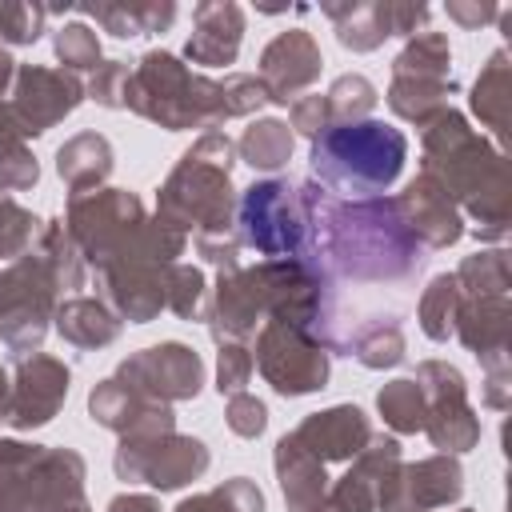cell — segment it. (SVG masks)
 Instances as JSON below:
<instances>
[{"mask_svg": "<svg viewBox=\"0 0 512 512\" xmlns=\"http://www.w3.org/2000/svg\"><path fill=\"white\" fill-rule=\"evenodd\" d=\"M312 236V264L332 268L352 284H396L416 276L424 264V244L404 224L396 196H356L336 200L316 180L296 184Z\"/></svg>", "mask_w": 512, "mask_h": 512, "instance_id": "cell-1", "label": "cell"}, {"mask_svg": "<svg viewBox=\"0 0 512 512\" xmlns=\"http://www.w3.org/2000/svg\"><path fill=\"white\" fill-rule=\"evenodd\" d=\"M420 172L432 176L456 208L476 220L480 240H504L512 220V176L500 148L476 136L464 112L444 108L420 128Z\"/></svg>", "mask_w": 512, "mask_h": 512, "instance_id": "cell-2", "label": "cell"}, {"mask_svg": "<svg viewBox=\"0 0 512 512\" xmlns=\"http://www.w3.org/2000/svg\"><path fill=\"white\" fill-rule=\"evenodd\" d=\"M64 228L80 248L84 264L108 272L116 264H176L188 244V232L168 224L164 216H148L144 204L124 188H92L72 192Z\"/></svg>", "mask_w": 512, "mask_h": 512, "instance_id": "cell-3", "label": "cell"}, {"mask_svg": "<svg viewBox=\"0 0 512 512\" xmlns=\"http://www.w3.org/2000/svg\"><path fill=\"white\" fill-rule=\"evenodd\" d=\"M236 164V144L208 128L192 148L176 160L168 180L156 192V216L176 224L180 232L196 236H228L232 216H236V192H232V172Z\"/></svg>", "mask_w": 512, "mask_h": 512, "instance_id": "cell-4", "label": "cell"}, {"mask_svg": "<svg viewBox=\"0 0 512 512\" xmlns=\"http://www.w3.org/2000/svg\"><path fill=\"white\" fill-rule=\"evenodd\" d=\"M124 108L168 132L216 128L220 120H228L220 80L192 72L188 64H180V56L164 48H152L136 60L124 84Z\"/></svg>", "mask_w": 512, "mask_h": 512, "instance_id": "cell-5", "label": "cell"}, {"mask_svg": "<svg viewBox=\"0 0 512 512\" xmlns=\"http://www.w3.org/2000/svg\"><path fill=\"white\" fill-rule=\"evenodd\" d=\"M408 160V140L400 128L380 120L332 124L312 140V168L324 184L344 192L380 196L396 184Z\"/></svg>", "mask_w": 512, "mask_h": 512, "instance_id": "cell-6", "label": "cell"}, {"mask_svg": "<svg viewBox=\"0 0 512 512\" xmlns=\"http://www.w3.org/2000/svg\"><path fill=\"white\" fill-rule=\"evenodd\" d=\"M0 512H92L84 496V456L0 440Z\"/></svg>", "mask_w": 512, "mask_h": 512, "instance_id": "cell-7", "label": "cell"}, {"mask_svg": "<svg viewBox=\"0 0 512 512\" xmlns=\"http://www.w3.org/2000/svg\"><path fill=\"white\" fill-rule=\"evenodd\" d=\"M236 244L256 248L264 260H308L312 264V236L308 216L300 204V188L288 180H256L236 200Z\"/></svg>", "mask_w": 512, "mask_h": 512, "instance_id": "cell-8", "label": "cell"}, {"mask_svg": "<svg viewBox=\"0 0 512 512\" xmlns=\"http://www.w3.org/2000/svg\"><path fill=\"white\" fill-rule=\"evenodd\" d=\"M60 304V284L40 252H24L0 268V340L8 352H40L48 320Z\"/></svg>", "mask_w": 512, "mask_h": 512, "instance_id": "cell-9", "label": "cell"}, {"mask_svg": "<svg viewBox=\"0 0 512 512\" xmlns=\"http://www.w3.org/2000/svg\"><path fill=\"white\" fill-rule=\"evenodd\" d=\"M212 464V452L204 440L168 432V436H120L112 468L128 484H152L156 492H176L192 480H200Z\"/></svg>", "mask_w": 512, "mask_h": 512, "instance_id": "cell-10", "label": "cell"}, {"mask_svg": "<svg viewBox=\"0 0 512 512\" xmlns=\"http://www.w3.org/2000/svg\"><path fill=\"white\" fill-rule=\"evenodd\" d=\"M412 380L424 392V428L420 432H428L432 448H440L444 456L472 452L480 444V416L468 404L464 372L448 360H420Z\"/></svg>", "mask_w": 512, "mask_h": 512, "instance_id": "cell-11", "label": "cell"}, {"mask_svg": "<svg viewBox=\"0 0 512 512\" xmlns=\"http://www.w3.org/2000/svg\"><path fill=\"white\" fill-rule=\"evenodd\" d=\"M252 364L280 396H308L328 384V348L312 332L280 320H268L260 328Z\"/></svg>", "mask_w": 512, "mask_h": 512, "instance_id": "cell-12", "label": "cell"}, {"mask_svg": "<svg viewBox=\"0 0 512 512\" xmlns=\"http://www.w3.org/2000/svg\"><path fill=\"white\" fill-rule=\"evenodd\" d=\"M116 380L128 384L132 392H140L144 400L176 404V400H192L200 392V384H204V360L188 344L164 340V344L140 348L128 360H120Z\"/></svg>", "mask_w": 512, "mask_h": 512, "instance_id": "cell-13", "label": "cell"}, {"mask_svg": "<svg viewBox=\"0 0 512 512\" xmlns=\"http://www.w3.org/2000/svg\"><path fill=\"white\" fill-rule=\"evenodd\" d=\"M12 112L24 128V136H44L52 124H60L64 116H72L84 100V84L76 80V72L64 68H44V64H16V80H12Z\"/></svg>", "mask_w": 512, "mask_h": 512, "instance_id": "cell-14", "label": "cell"}, {"mask_svg": "<svg viewBox=\"0 0 512 512\" xmlns=\"http://www.w3.org/2000/svg\"><path fill=\"white\" fill-rule=\"evenodd\" d=\"M68 364L56 360V356H44V352H32L16 364V376H12V396H8V424L16 432H32V428H44L64 396H68Z\"/></svg>", "mask_w": 512, "mask_h": 512, "instance_id": "cell-15", "label": "cell"}, {"mask_svg": "<svg viewBox=\"0 0 512 512\" xmlns=\"http://www.w3.org/2000/svg\"><path fill=\"white\" fill-rule=\"evenodd\" d=\"M464 492V468L456 456H428L416 464H400L380 512H428V508H448Z\"/></svg>", "mask_w": 512, "mask_h": 512, "instance_id": "cell-16", "label": "cell"}, {"mask_svg": "<svg viewBox=\"0 0 512 512\" xmlns=\"http://www.w3.org/2000/svg\"><path fill=\"white\" fill-rule=\"evenodd\" d=\"M320 68H324V56H320V44L312 40V32L288 28V32H280L264 44L256 80L264 84L268 104H292L296 92L316 84Z\"/></svg>", "mask_w": 512, "mask_h": 512, "instance_id": "cell-17", "label": "cell"}, {"mask_svg": "<svg viewBox=\"0 0 512 512\" xmlns=\"http://www.w3.org/2000/svg\"><path fill=\"white\" fill-rule=\"evenodd\" d=\"M88 416L100 428L116 432V436H168V432H176L172 404L144 400L140 392H132L128 384H120L116 376L100 380L88 392Z\"/></svg>", "mask_w": 512, "mask_h": 512, "instance_id": "cell-18", "label": "cell"}, {"mask_svg": "<svg viewBox=\"0 0 512 512\" xmlns=\"http://www.w3.org/2000/svg\"><path fill=\"white\" fill-rule=\"evenodd\" d=\"M400 444L392 436H372L356 456L352 468L328 488V500L340 512H380V500L400 468Z\"/></svg>", "mask_w": 512, "mask_h": 512, "instance_id": "cell-19", "label": "cell"}, {"mask_svg": "<svg viewBox=\"0 0 512 512\" xmlns=\"http://www.w3.org/2000/svg\"><path fill=\"white\" fill-rule=\"evenodd\" d=\"M208 328L212 336L224 340H248L256 336V324L264 328V296H260V280L256 268H236V272H220L212 300H208Z\"/></svg>", "mask_w": 512, "mask_h": 512, "instance_id": "cell-20", "label": "cell"}, {"mask_svg": "<svg viewBox=\"0 0 512 512\" xmlns=\"http://www.w3.org/2000/svg\"><path fill=\"white\" fill-rule=\"evenodd\" d=\"M292 440L304 452H312L320 464H336V460H352L372 440V424L356 404H332L324 412L304 416L292 428Z\"/></svg>", "mask_w": 512, "mask_h": 512, "instance_id": "cell-21", "label": "cell"}, {"mask_svg": "<svg viewBox=\"0 0 512 512\" xmlns=\"http://www.w3.org/2000/svg\"><path fill=\"white\" fill-rule=\"evenodd\" d=\"M400 212H404V224L412 228V236L424 244V248H448L464 236V216L460 208L452 204V196L432 180V176H416L408 180V188L396 196Z\"/></svg>", "mask_w": 512, "mask_h": 512, "instance_id": "cell-22", "label": "cell"}, {"mask_svg": "<svg viewBox=\"0 0 512 512\" xmlns=\"http://www.w3.org/2000/svg\"><path fill=\"white\" fill-rule=\"evenodd\" d=\"M452 332L480 360V368L508 364V336H512V304H508V296H460Z\"/></svg>", "mask_w": 512, "mask_h": 512, "instance_id": "cell-23", "label": "cell"}, {"mask_svg": "<svg viewBox=\"0 0 512 512\" xmlns=\"http://www.w3.org/2000/svg\"><path fill=\"white\" fill-rule=\"evenodd\" d=\"M244 40V12L232 0H204L192 12V36L184 44V56L204 68H224L236 60Z\"/></svg>", "mask_w": 512, "mask_h": 512, "instance_id": "cell-24", "label": "cell"}, {"mask_svg": "<svg viewBox=\"0 0 512 512\" xmlns=\"http://www.w3.org/2000/svg\"><path fill=\"white\" fill-rule=\"evenodd\" d=\"M104 296L120 320L148 324L164 308V268L160 264H116L100 272Z\"/></svg>", "mask_w": 512, "mask_h": 512, "instance_id": "cell-25", "label": "cell"}, {"mask_svg": "<svg viewBox=\"0 0 512 512\" xmlns=\"http://www.w3.org/2000/svg\"><path fill=\"white\" fill-rule=\"evenodd\" d=\"M272 464H276V480H280L284 504H288L292 512H304V508H312L316 500L328 496V472H324V464H320L312 452H304V448L292 440V432L276 440Z\"/></svg>", "mask_w": 512, "mask_h": 512, "instance_id": "cell-26", "label": "cell"}, {"mask_svg": "<svg viewBox=\"0 0 512 512\" xmlns=\"http://www.w3.org/2000/svg\"><path fill=\"white\" fill-rule=\"evenodd\" d=\"M56 332L76 348H104L120 336V316L96 296H68L52 312Z\"/></svg>", "mask_w": 512, "mask_h": 512, "instance_id": "cell-27", "label": "cell"}, {"mask_svg": "<svg viewBox=\"0 0 512 512\" xmlns=\"http://www.w3.org/2000/svg\"><path fill=\"white\" fill-rule=\"evenodd\" d=\"M112 160H116V152H112L108 136H100V132H76L72 140L60 144L56 172H60V180L72 192H92V188H100L108 180Z\"/></svg>", "mask_w": 512, "mask_h": 512, "instance_id": "cell-28", "label": "cell"}, {"mask_svg": "<svg viewBox=\"0 0 512 512\" xmlns=\"http://www.w3.org/2000/svg\"><path fill=\"white\" fill-rule=\"evenodd\" d=\"M76 12L92 16L104 32L128 40V36H148V32H164L172 20H176V4L172 0H120V4H80Z\"/></svg>", "mask_w": 512, "mask_h": 512, "instance_id": "cell-29", "label": "cell"}, {"mask_svg": "<svg viewBox=\"0 0 512 512\" xmlns=\"http://www.w3.org/2000/svg\"><path fill=\"white\" fill-rule=\"evenodd\" d=\"M468 100H472V112L480 116V124L492 128L504 140V132H508V104H512V64H508L504 48H496L488 56V64L480 68Z\"/></svg>", "mask_w": 512, "mask_h": 512, "instance_id": "cell-30", "label": "cell"}, {"mask_svg": "<svg viewBox=\"0 0 512 512\" xmlns=\"http://www.w3.org/2000/svg\"><path fill=\"white\" fill-rule=\"evenodd\" d=\"M324 16L336 20V40L352 52H376L392 36L384 0H376V4H356V0L352 4H324Z\"/></svg>", "mask_w": 512, "mask_h": 512, "instance_id": "cell-31", "label": "cell"}, {"mask_svg": "<svg viewBox=\"0 0 512 512\" xmlns=\"http://www.w3.org/2000/svg\"><path fill=\"white\" fill-rule=\"evenodd\" d=\"M456 92V80H416V76H392V84H388V108L400 116V120H408V124H416V128H424L436 112H444L448 108V96Z\"/></svg>", "mask_w": 512, "mask_h": 512, "instance_id": "cell-32", "label": "cell"}, {"mask_svg": "<svg viewBox=\"0 0 512 512\" xmlns=\"http://www.w3.org/2000/svg\"><path fill=\"white\" fill-rule=\"evenodd\" d=\"M24 128L8 100H0V192H24L40 180V164L24 144Z\"/></svg>", "mask_w": 512, "mask_h": 512, "instance_id": "cell-33", "label": "cell"}, {"mask_svg": "<svg viewBox=\"0 0 512 512\" xmlns=\"http://www.w3.org/2000/svg\"><path fill=\"white\" fill-rule=\"evenodd\" d=\"M292 144H296L292 128L284 120H272L268 116V120H256V124L244 128V136L236 140V152H240V160L248 168L276 172V168H284L292 160Z\"/></svg>", "mask_w": 512, "mask_h": 512, "instance_id": "cell-34", "label": "cell"}, {"mask_svg": "<svg viewBox=\"0 0 512 512\" xmlns=\"http://www.w3.org/2000/svg\"><path fill=\"white\" fill-rule=\"evenodd\" d=\"M452 48L444 32H416L392 60V76H416V80H452L448 76Z\"/></svg>", "mask_w": 512, "mask_h": 512, "instance_id": "cell-35", "label": "cell"}, {"mask_svg": "<svg viewBox=\"0 0 512 512\" xmlns=\"http://www.w3.org/2000/svg\"><path fill=\"white\" fill-rule=\"evenodd\" d=\"M456 308H460V284L452 272H440L428 280V288L420 292V304H416V320L424 328L428 340H448L452 336V320H456Z\"/></svg>", "mask_w": 512, "mask_h": 512, "instance_id": "cell-36", "label": "cell"}, {"mask_svg": "<svg viewBox=\"0 0 512 512\" xmlns=\"http://www.w3.org/2000/svg\"><path fill=\"white\" fill-rule=\"evenodd\" d=\"M460 284V296H508V252L504 248H484L460 260L452 272Z\"/></svg>", "mask_w": 512, "mask_h": 512, "instance_id": "cell-37", "label": "cell"}, {"mask_svg": "<svg viewBox=\"0 0 512 512\" xmlns=\"http://www.w3.org/2000/svg\"><path fill=\"white\" fill-rule=\"evenodd\" d=\"M376 412L384 416V424L400 436L408 432H420L424 428V392L412 376H400V380H388L380 392H376Z\"/></svg>", "mask_w": 512, "mask_h": 512, "instance_id": "cell-38", "label": "cell"}, {"mask_svg": "<svg viewBox=\"0 0 512 512\" xmlns=\"http://www.w3.org/2000/svg\"><path fill=\"white\" fill-rule=\"evenodd\" d=\"M36 252H40L44 264L52 268L60 292L84 288V276H88V272H84V256H80V248L72 244L64 220H48V224H44V232H40V248H36Z\"/></svg>", "mask_w": 512, "mask_h": 512, "instance_id": "cell-39", "label": "cell"}, {"mask_svg": "<svg viewBox=\"0 0 512 512\" xmlns=\"http://www.w3.org/2000/svg\"><path fill=\"white\" fill-rule=\"evenodd\" d=\"M176 512H264V492L248 476H232L208 492L180 500Z\"/></svg>", "mask_w": 512, "mask_h": 512, "instance_id": "cell-40", "label": "cell"}, {"mask_svg": "<svg viewBox=\"0 0 512 512\" xmlns=\"http://www.w3.org/2000/svg\"><path fill=\"white\" fill-rule=\"evenodd\" d=\"M328 100V112H332V124H356V120H368V112L376 108L380 92L368 76L360 72H344L332 80V88L324 92Z\"/></svg>", "mask_w": 512, "mask_h": 512, "instance_id": "cell-41", "label": "cell"}, {"mask_svg": "<svg viewBox=\"0 0 512 512\" xmlns=\"http://www.w3.org/2000/svg\"><path fill=\"white\" fill-rule=\"evenodd\" d=\"M352 356L364 364V368H396L400 360H404V332H400V324H368V328H360L356 336H352Z\"/></svg>", "mask_w": 512, "mask_h": 512, "instance_id": "cell-42", "label": "cell"}, {"mask_svg": "<svg viewBox=\"0 0 512 512\" xmlns=\"http://www.w3.org/2000/svg\"><path fill=\"white\" fill-rule=\"evenodd\" d=\"M52 48L64 64V72H96L100 68V40L88 24L72 20V24H60L56 36H52Z\"/></svg>", "mask_w": 512, "mask_h": 512, "instance_id": "cell-43", "label": "cell"}, {"mask_svg": "<svg viewBox=\"0 0 512 512\" xmlns=\"http://www.w3.org/2000/svg\"><path fill=\"white\" fill-rule=\"evenodd\" d=\"M204 272L192 264H168L164 268V308H172L180 320H196L200 304H204Z\"/></svg>", "mask_w": 512, "mask_h": 512, "instance_id": "cell-44", "label": "cell"}, {"mask_svg": "<svg viewBox=\"0 0 512 512\" xmlns=\"http://www.w3.org/2000/svg\"><path fill=\"white\" fill-rule=\"evenodd\" d=\"M32 236H36V216L24 204H16L12 196L0 192V260L24 256Z\"/></svg>", "mask_w": 512, "mask_h": 512, "instance_id": "cell-45", "label": "cell"}, {"mask_svg": "<svg viewBox=\"0 0 512 512\" xmlns=\"http://www.w3.org/2000/svg\"><path fill=\"white\" fill-rule=\"evenodd\" d=\"M248 376H252V348L240 344V340H224L220 352H216V388H220V396L224 392L228 396L244 392Z\"/></svg>", "mask_w": 512, "mask_h": 512, "instance_id": "cell-46", "label": "cell"}, {"mask_svg": "<svg viewBox=\"0 0 512 512\" xmlns=\"http://www.w3.org/2000/svg\"><path fill=\"white\" fill-rule=\"evenodd\" d=\"M224 420H228V428H232L236 436L256 440V436L268 428V408H264V400H256L252 392H232L228 404H224Z\"/></svg>", "mask_w": 512, "mask_h": 512, "instance_id": "cell-47", "label": "cell"}, {"mask_svg": "<svg viewBox=\"0 0 512 512\" xmlns=\"http://www.w3.org/2000/svg\"><path fill=\"white\" fill-rule=\"evenodd\" d=\"M128 64L124 60H100V68L92 72L84 96H92L100 108H124V84H128Z\"/></svg>", "mask_w": 512, "mask_h": 512, "instance_id": "cell-48", "label": "cell"}, {"mask_svg": "<svg viewBox=\"0 0 512 512\" xmlns=\"http://www.w3.org/2000/svg\"><path fill=\"white\" fill-rule=\"evenodd\" d=\"M220 88H224V108H228V116H248V112H256L260 104H268V92H264V84H260L256 76L232 72V76L220 80Z\"/></svg>", "mask_w": 512, "mask_h": 512, "instance_id": "cell-49", "label": "cell"}, {"mask_svg": "<svg viewBox=\"0 0 512 512\" xmlns=\"http://www.w3.org/2000/svg\"><path fill=\"white\" fill-rule=\"evenodd\" d=\"M288 116H292V124H288L292 136L300 132V136L316 140L320 132L332 128V112H328V100H324V96H296L292 108H288Z\"/></svg>", "mask_w": 512, "mask_h": 512, "instance_id": "cell-50", "label": "cell"}, {"mask_svg": "<svg viewBox=\"0 0 512 512\" xmlns=\"http://www.w3.org/2000/svg\"><path fill=\"white\" fill-rule=\"evenodd\" d=\"M444 12H448V20L452 24H460V28H484V24H492L496 16H500V8L492 4V0H448L444 4Z\"/></svg>", "mask_w": 512, "mask_h": 512, "instance_id": "cell-51", "label": "cell"}, {"mask_svg": "<svg viewBox=\"0 0 512 512\" xmlns=\"http://www.w3.org/2000/svg\"><path fill=\"white\" fill-rule=\"evenodd\" d=\"M196 252L216 264L220 272H236L240 268V244L236 236H196Z\"/></svg>", "mask_w": 512, "mask_h": 512, "instance_id": "cell-52", "label": "cell"}, {"mask_svg": "<svg viewBox=\"0 0 512 512\" xmlns=\"http://www.w3.org/2000/svg\"><path fill=\"white\" fill-rule=\"evenodd\" d=\"M384 8H388V28H392V36H416V28H424V20H428V4L384 0Z\"/></svg>", "mask_w": 512, "mask_h": 512, "instance_id": "cell-53", "label": "cell"}, {"mask_svg": "<svg viewBox=\"0 0 512 512\" xmlns=\"http://www.w3.org/2000/svg\"><path fill=\"white\" fill-rule=\"evenodd\" d=\"M508 392H512V368L508 364H488L484 368V392H480L484 404L504 412L508 408Z\"/></svg>", "mask_w": 512, "mask_h": 512, "instance_id": "cell-54", "label": "cell"}, {"mask_svg": "<svg viewBox=\"0 0 512 512\" xmlns=\"http://www.w3.org/2000/svg\"><path fill=\"white\" fill-rule=\"evenodd\" d=\"M108 512H160V500L156 496H144V492H124L108 504Z\"/></svg>", "mask_w": 512, "mask_h": 512, "instance_id": "cell-55", "label": "cell"}, {"mask_svg": "<svg viewBox=\"0 0 512 512\" xmlns=\"http://www.w3.org/2000/svg\"><path fill=\"white\" fill-rule=\"evenodd\" d=\"M12 80H16V60H12V56L0 48V96H4V88H8Z\"/></svg>", "mask_w": 512, "mask_h": 512, "instance_id": "cell-56", "label": "cell"}, {"mask_svg": "<svg viewBox=\"0 0 512 512\" xmlns=\"http://www.w3.org/2000/svg\"><path fill=\"white\" fill-rule=\"evenodd\" d=\"M8 396H12V384H8V376H4V368H0V420L8 416Z\"/></svg>", "mask_w": 512, "mask_h": 512, "instance_id": "cell-57", "label": "cell"}, {"mask_svg": "<svg viewBox=\"0 0 512 512\" xmlns=\"http://www.w3.org/2000/svg\"><path fill=\"white\" fill-rule=\"evenodd\" d=\"M304 512H340V508H336V504L324 496V500H316V504H312V508H304Z\"/></svg>", "mask_w": 512, "mask_h": 512, "instance_id": "cell-58", "label": "cell"}, {"mask_svg": "<svg viewBox=\"0 0 512 512\" xmlns=\"http://www.w3.org/2000/svg\"><path fill=\"white\" fill-rule=\"evenodd\" d=\"M456 512H472V508H456Z\"/></svg>", "mask_w": 512, "mask_h": 512, "instance_id": "cell-59", "label": "cell"}]
</instances>
